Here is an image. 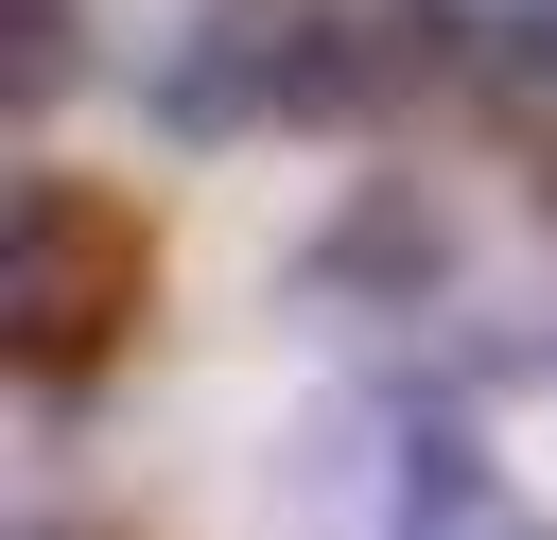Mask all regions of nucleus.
Masks as SVG:
<instances>
[{
	"label": "nucleus",
	"mask_w": 557,
	"mask_h": 540,
	"mask_svg": "<svg viewBox=\"0 0 557 540\" xmlns=\"http://www.w3.org/2000/svg\"><path fill=\"white\" fill-rule=\"evenodd\" d=\"M400 540H557V523H540V505H522L487 453H453V470L418 488V523H400Z\"/></svg>",
	"instance_id": "obj_4"
},
{
	"label": "nucleus",
	"mask_w": 557,
	"mask_h": 540,
	"mask_svg": "<svg viewBox=\"0 0 557 540\" xmlns=\"http://www.w3.org/2000/svg\"><path fill=\"white\" fill-rule=\"evenodd\" d=\"M70 70H87V17L70 0H17V105H70Z\"/></svg>",
	"instance_id": "obj_6"
},
{
	"label": "nucleus",
	"mask_w": 557,
	"mask_h": 540,
	"mask_svg": "<svg viewBox=\"0 0 557 540\" xmlns=\"http://www.w3.org/2000/svg\"><path fill=\"white\" fill-rule=\"evenodd\" d=\"M366 105V52L331 0H191L157 35V122L174 139H261V122H331Z\"/></svg>",
	"instance_id": "obj_2"
},
{
	"label": "nucleus",
	"mask_w": 557,
	"mask_h": 540,
	"mask_svg": "<svg viewBox=\"0 0 557 540\" xmlns=\"http://www.w3.org/2000/svg\"><path fill=\"white\" fill-rule=\"evenodd\" d=\"M139 314H157V226H139V192H104V174H17V209H0V366H17V383H87Z\"/></svg>",
	"instance_id": "obj_1"
},
{
	"label": "nucleus",
	"mask_w": 557,
	"mask_h": 540,
	"mask_svg": "<svg viewBox=\"0 0 557 540\" xmlns=\"http://www.w3.org/2000/svg\"><path fill=\"white\" fill-rule=\"evenodd\" d=\"M17 540H87V523H17Z\"/></svg>",
	"instance_id": "obj_7"
},
{
	"label": "nucleus",
	"mask_w": 557,
	"mask_h": 540,
	"mask_svg": "<svg viewBox=\"0 0 557 540\" xmlns=\"http://www.w3.org/2000/svg\"><path fill=\"white\" fill-rule=\"evenodd\" d=\"M418 35L470 52V70H540L557 52V0H418Z\"/></svg>",
	"instance_id": "obj_5"
},
{
	"label": "nucleus",
	"mask_w": 557,
	"mask_h": 540,
	"mask_svg": "<svg viewBox=\"0 0 557 540\" xmlns=\"http://www.w3.org/2000/svg\"><path fill=\"white\" fill-rule=\"evenodd\" d=\"M453 453H470V435H453V401H418V383H348V401L278 453L296 540H400V523H418V488H435Z\"/></svg>",
	"instance_id": "obj_3"
}]
</instances>
